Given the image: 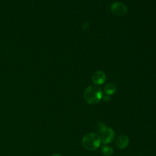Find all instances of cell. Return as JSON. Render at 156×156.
I'll return each mask as SVG.
<instances>
[{
    "label": "cell",
    "instance_id": "6da1fadb",
    "mask_svg": "<svg viewBox=\"0 0 156 156\" xmlns=\"http://www.w3.org/2000/svg\"><path fill=\"white\" fill-rule=\"evenodd\" d=\"M102 91L101 88L96 85H90L83 92V98L89 104L94 105L100 102L102 98Z\"/></svg>",
    "mask_w": 156,
    "mask_h": 156
},
{
    "label": "cell",
    "instance_id": "7a4b0ae2",
    "mask_svg": "<svg viewBox=\"0 0 156 156\" xmlns=\"http://www.w3.org/2000/svg\"><path fill=\"white\" fill-rule=\"evenodd\" d=\"M101 139L99 134L94 132L88 133L85 135L82 140L83 147L88 151H94L101 145Z\"/></svg>",
    "mask_w": 156,
    "mask_h": 156
},
{
    "label": "cell",
    "instance_id": "3957f363",
    "mask_svg": "<svg viewBox=\"0 0 156 156\" xmlns=\"http://www.w3.org/2000/svg\"><path fill=\"white\" fill-rule=\"evenodd\" d=\"M110 11L116 16H122L127 13V7L122 2H115L110 5Z\"/></svg>",
    "mask_w": 156,
    "mask_h": 156
},
{
    "label": "cell",
    "instance_id": "277c9868",
    "mask_svg": "<svg viewBox=\"0 0 156 156\" xmlns=\"http://www.w3.org/2000/svg\"><path fill=\"white\" fill-rule=\"evenodd\" d=\"M101 142L104 144H108L112 142L115 137V133L111 128L107 127L101 133Z\"/></svg>",
    "mask_w": 156,
    "mask_h": 156
},
{
    "label": "cell",
    "instance_id": "5b68a950",
    "mask_svg": "<svg viewBox=\"0 0 156 156\" xmlns=\"http://www.w3.org/2000/svg\"><path fill=\"white\" fill-rule=\"evenodd\" d=\"M91 79L95 85H101L105 82L106 80V76L103 71H97L92 75Z\"/></svg>",
    "mask_w": 156,
    "mask_h": 156
},
{
    "label": "cell",
    "instance_id": "8992f818",
    "mask_svg": "<svg viewBox=\"0 0 156 156\" xmlns=\"http://www.w3.org/2000/svg\"><path fill=\"white\" fill-rule=\"evenodd\" d=\"M129 143V139L126 135H121L116 140V146L118 148L122 149L126 148Z\"/></svg>",
    "mask_w": 156,
    "mask_h": 156
},
{
    "label": "cell",
    "instance_id": "52a82bcc",
    "mask_svg": "<svg viewBox=\"0 0 156 156\" xmlns=\"http://www.w3.org/2000/svg\"><path fill=\"white\" fill-rule=\"evenodd\" d=\"M117 90L116 85L114 83H110L106 85L104 87V93L108 95H112L116 93Z\"/></svg>",
    "mask_w": 156,
    "mask_h": 156
},
{
    "label": "cell",
    "instance_id": "ba28073f",
    "mask_svg": "<svg viewBox=\"0 0 156 156\" xmlns=\"http://www.w3.org/2000/svg\"><path fill=\"white\" fill-rule=\"evenodd\" d=\"M102 154L105 156H111L113 154V148L108 145H104L101 149Z\"/></svg>",
    "mask_w": 156,
    "mask_h": 156
},
{
    "label": "cell",
    "instance_id": "9c48e42d",
    "mask_svg": "<svg viewBox=\"0 0 156 156\" xmlns=\"http://www.w3.org/2000/svg\"><path fill=\"white\" fill-rule=\"evenodd\" d=\"M107 128L106 126L103 124L102 122H99L97 124V125L96 126V130L99 132V133H101L104 129H105Z\"/></svg>",
    "mask_w": 156,
    "mask_h": 156
},
{
    "label": "cell",
    "instance_id": "30bf717a",
    "mask_svg": "<svg viewBox=\"0 0 156 156\" xmlns=\"http://www.w3.org/2000/svg\"><path fill=\"white\" fill-rule=\"evenodd\" d=\"M102 99L104 101H106V102H108V101H109L111 99L110 96V95H108V94H103Z\"/></svg>",
    "mask_w": 156,
    "mask_h": 156
},
{
    "label": "cell",
    "instance_id": "8fae6325",
    "mask_svg": "<svg viewBox=\"0 0 156 156\" xmlns=\"http://www.w3.org/2000/svg\"><path fill=\"white\" fill-rule=\"evenodd\" d=\"M51 156H62V155L60 154H54Z\"/></svg>",
    "mask_w": 156,
    "mask_h": 156
}]
</instances>
